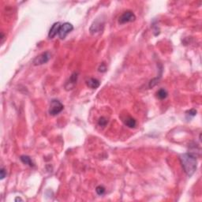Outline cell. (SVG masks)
I'll return each instance as SVG.
<instances>
[{"mask_svg": "<svg viewBox=\"0 0 202 202\" xmlns=\"http://www.w3.org/2000/svg\"><path fill=\"white\" fill-rule=\"evenodd\" d=\"M179 160L185 173L188 176H192L195 173L197 167V160L196 155L191 153H184L180 155Z\"/></svg>", "mask_w": 202, "mask_h": 202, "instance_id": "6da1fadb", "label": "cell"}, {"mask_svg": "<svg viewBox=\"0 0 202 202\" xmlns=\"http://www.w3.org/2000/svg\"><path fill=\"white\" fill-rule=\"evenodd\" d=\"M64 108L63 104L58 100H52L51 101L50 104L49 110H48V113L50 115L52 116H55L59 114L60 112H62V111Z\"/></svg>", "mask_w": 202, "mask_h": 202, "instance_id": "7a4b0ae2", "label": "cell"}, {"mask_svg": "<svg viewBox=\"0 0 202 202\" xmlns=\"http://www.w3.org/2000/svg\"><path fill=\"white\" fill-rule=\"evenodd\" d=\"M52 58V54L49 52H43L41 54L38 55L37 57L35 58L33 60V65L34 66H40L43 64L47 63Z\"/></svg>", "mask_w": 202, "mask_h": 202, "instance_id": "3957f363", "label": "cell"}, {"mask_svg": "<svg viewBox=\"0 0 202 202\" xmlns=\"http://www.w3.org/2000/svg\"><path fill=\"white\" fill-rule=\"evenodd\" d=\"M136 20V16L133 13V12L130 11H127L122 13L119 18V23L121 25L123 24L129 23V22H133Z\"/></svg>", "mask_w": 202, "mask_h": 202, "instance_id": "277c9868", "label": "cell"}, {"mask_svg": "<svg viewBox=\"0 0 202 202\" xmlns=\"http://www.w3.org/2000/svg\"><path fill=\"white\" fill-rule=\"evenodd\" d=\"M73 26L72 24L69 23V22L62 24L60 27L59 32V36L60 39H65L68 34L73 31Z\"/></svg>", "mask_w": 202, "mask_h": 202, "instance_id": "5b68a950", "label": "cell"}, {"mask_svg": "<svg viewBox=\"0 0 202 202\" xmlns=\"http://www.w3.org/2000/svg\"><path fill=\"white\" fill-rule=\"evenodd\" d=\"M78 73H73L70 78H69V80L66 82L65 85V88L66 90H72L73 88H74V86L76 85L77 84V81H78Z\"/></svg>", "mask_w": 202, "mask_h": 202, "instance_id": "8992f818", "label": "cell"}, {"mask_svg": "<svg viewBox=\"0 0 202 202\" xmlns=\"http://www.w3.org/2000/svg\"><path fill=\"white\" fill-rule=\"evenodd\" d=\"M104 27V23L101 22L100 20H96L94 21L90 27V32L92 35H95L97 32H100Z\"/></svg>", "mask_w": 202, "mask_h": 202, "instance_id": "52a82bcc", "label": "cell"}, {"mask_svg": "<svg viewBox=\"0 0 202 202\" xmlns=\"http://www.w3.org/2000/svg\"><path fill=\"white\" fill-rule=\"evenodd\" d=\"M61 25H62L60 24V22H55V23L52 25V26L51 27V29L49 30V32H48L49 39H53L54 36H56L57 34H59Z\"/></svg>", "mask_w": 202, "mask_h": 202, "instance_id": "ba28073f", "label": "cell"}, {"mask_svg": "<svg viewBox=\"0 0 202 202\" xmlns=\"http://www.w3.org/2000/svg\"><path fill=\"white\" fill-rule=\"evenodd\" d=\"M86 85L89 88H93V89H96L100 85V81L96 79V78H89L88 80L86 81Z\"/></svg>", "mask_w": 202, "mask_h": 202, "instance_id": "9c48e42d", "label": "cell"}, {"mask_svg": "<svg viewBox=\"0 0 202 202\" xmlns=\"http://www.w3.org/2000/svg\"><path fill=\"white\" fill-rule=\"evenodd\" d=\"M124 123L126 126L130 128H134L137 126V121L132 117H128L124 120Z\"/></svg>", "mask_w": 202, "mask_h": 202, "instance_id": "30bf717a", "label": "cell"}, {"mask_svg": "<svg viewBox=\"0 0 202 202\" xmlns=\"http://www.w3.org/2000/svg\"><path fill=\"white\" fill-rule=\"evenodd\" d=\"M20 160L25 164H27L29 167H34V163H32L31 158L29 156H28V155H21V157H20Z\"/></svg>", "mask_w": 202, "mask_h": 202, "instance_id": "8fae6325", "label": "cell"}, {"mask_svg": "<svg viewBox=\"0 0 202 202\" xmlns=\"http://www.w3.org/2000/svg\"><path fill=\"white\" fill-rule=\"evenodd\" d=\"M167 96H168V93L164 88H161L156 93V96L160 100H164V99H166L167 97Z\"/></svg>", "mask_w": 202, "mask_h": 202, "instance_id": "7c38bea8", "label": "cell"}, {"mask_svg": "<svg viewBox=\"0 0 202 202\" xmlns=\"http://www.w3.org/2000/svg\"><path fill=\"white\" fill-rule=\"evenodd\" d=\"M107 124V120L104 117H101L98 120V125L100 126H105Z\"/></svg>", "mask_w": 202, "mask_h": 202, "instance_id": "4fadbf2b", "label": "cell"}, {"mask_svg": "<svg viewBox=\"0 0 202 202\" xmlns=\"http://www.w3.org/2000/svg\"><path fill=\"white\" fill-rule=\"evenodd\" d=\"M96 191L98 195H103L105 193V188L103 186H98L96 188Z\"/></svg>", "mask_w": 202, "mask_h": 202, "instance_id": "5bb4252c", "label": "cell"}, {"mask_svg": "<svg viewBox=\"0 0 202 202\" xmlns=\"http://www.w3.org/2000/svg\"><path fill=\"white\" fill-rule=\"evenodd\" d=\"M186 114L187 115H189V116L194 117L197 114V111L194 110V109H191V110H189V111H188L186 112Z\"/></svg>", "mask_w": 202, "mask_h": 202, "instance_id": "9a60e30c", "label": "cell"}, {"mask_svg": "<svg viewBox=\"0 0 202 202\" xmlns=\"http://www.w3.org/2000/svg\"><path fill=\"white\" fill-rule=\"evenodd\" d=\"M107 70V66H106V65H105V63H102L100 66V67H99V71L100 72H105Z\"/></svg>", "mask_w": 202, "mask_h": 202, "instance_id": "2e32d148", "label": "cell"}, {"mask_svg": "<svg viewBox=\"0 0 202 202\" xmlns=\"http://www.w3.org/2000/svg\"><path fill=\"white\" fill-rule=\"evenodd\" d=\"M0 173H1V175H0V177H1V180H3V179L6 176V170L3 168V167H2V168H1V171H0Z\"/></svg>", "mask_w": 202, "mask_h": 202, "instance_id": "e0dca14e", "label": "cell"}, {"mask_svg": "<svg viewBox=\"0 0 202 202\" xmlns=\"http://www.w3.org/2000/svg\"><path fill=\"white\" fill-rule=\"evenodd\" d=\"M4 37H5V36H4V34H3V32H2V33H1V43H3V42Z\"/></svg>", "mask_w": 202, "mask_h": 202, "instance_id": "ac0fdd59", "label": "cell"}, {"mask_svg": "<svg viewBox=\"0 0 202 202\" xmlns=\"http://www.w3.org/2000/svg\"><path fill=\"white\" fill-rule=\"evenodd\" d=\"M23 201V200L21 199V198H20V197H16L15 201Z\"/></svg>", "mask_w": 202, "mask_h": 202, "instance_id": "d6986e66", "label": "cell"}]
</instances>
